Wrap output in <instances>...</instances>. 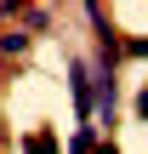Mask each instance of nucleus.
<instances>
[{
    "instance_id": "5",
    "label": "nucleus",
    "mask_w": 148,
    "mask_h": 154,
    "mask_svg": "<svg viewBox=\"0 0 148 154\" xmlns=\"http://www.w3.org/2000/svg\"><path fill=\"white\" fill-rule=\"evenodd\" d=\"M91 154H120V149H114V143H97V149H91Z\"/></svg>"
},
{
    "instance_id": "2",
    "label": "nucleus",
    "mask_w": 148,
    "mask_h": 154,
    "mask_svg": "<svg viewBox=\"0 0 148 154\" xmlns=\"http://www.w3.org/2000/svg\"><path fill=\"white\" fill-rule=\"evenodd\" d=\"M63 149H68V154H91V149H97V126H80V131H74Z\"/></svg>"
},
{
    "instance_id": "6",
    "label": "nucleus",
    "mask_w": 148,
    "mask_h": 154,
    "mask_svg": "<svg viewBox=\"0 0 148 154\" xmlns=\"http://www.w3.org/2000/svg\"><path fill=\"white\" fill-rule=\"evenodd\" d=\"M137 114H143V120H148V91H143V97H137Z\"/></svg>"
},
{
    "instance_id": "3",
    "label": "nucleus",
    "mask_w": 148,
    "mask_h": 154,
    "mask_svg": "<svg viewBox=\"0 0 148 154\" xmlns=\"http://www.w3.org/2000/svg\"><path fill=\"white\" fill-rule=\"evenodd\" d=\"M23 154H63V143H57L51 131H34V137L23 143Z\"/></svg>"
},
{
    "instance_id": "4",
    "label": "nucleus",
    "mask_w": 148,
    "mask_h": 154,
    "mask_svg": "<svg viewBox=\"0 0 148 154\" xmlns=\"http://www.w3.org/2000/svg\"><path fill=\"white\" fill-rule=\"evenodd\" d=\"M0 51H11V57H23V51H29V34H23V29H11V34H0Z\"/></svg>"
},
{
    "instance_id": "1",
    "label": "nucleus",
    "mask_w": 148,
    "mask_h": 154,
    "mask_svg": "<svg viewBox=\"0 0 148 154\" xmlns=\"http://www.w3.org/2000/svg\"><path fill=\"white\" fill-rule=\"evenodd\" d=\"M68 91H74V109L91 120V69H86V63H74V80H68Z\"/></svg>"
}]
</instances>
